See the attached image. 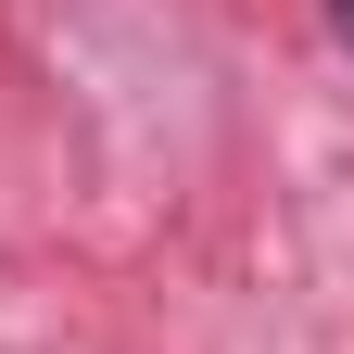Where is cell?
<instances>
[{
  "mask_svg": "<svg viewBox=\"0 0 354 354\" xmlns=\"http://www.w3.org/2000/svg\"><path fill=\"white\" fill-rule=\"evenodd\" d=\"M329 26H342V51H354V0H329Z\"/></svg>",
  "mask_w": 354,
  "mask_h": 354,
  "instance_id": "6da1fadb",
  "label": "cell"
}]
</instances>
